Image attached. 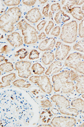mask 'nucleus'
Here are the masks:
<instances>
[{
	"mask_svg": "<svg viewBox=\"0 0 84 127\" xmlns=\"http://www.w3.org/2000/svg\"><path fill=\"white\" fill-rule=\"evenodd\" d=\"M22 13L18 7L10 8L0 16V28L2 31L6 33L13 32L14 25L21 18Z\"/></svg>",
	"mask_w": 84,
	"mask_h": 127,
	"instance_id": "obj_1",
	"label": "nucleus"
},
{
	"mask_svg": "<svg viewBox=\"0 0 84 127\" xmlns=\"http://www.w3.org/2000/svg\"><path fill=\"white\" fill-rule=\"evenodd\" d=\"M51 100L55 103L61 113L63 115L76 116L79 111L75 108L70 107V103L65 96L60 94H54L50 97Z\"/></svg>",
	"mask_w": 84,
	"mask_h": 127,
	"instance_id": "obj_2",
	"label": "nucleus"
},
{
	"mask_svg": "<svg viewBox=\"0 0 84 127\" xmlns=\"http://www.w3.org/2000/svg\"><path fill=\"white\" fill-rule=\"evenodd\" d=\"M18 30H21L24 36V42L27 44H31L37 42L38 37L36 30L34 27L27 22L24 19L21 20L16 25Z\"/></svg>",
	"mask_w": 84,
	"mask_h": 127,
	"instance_id": "obj_3",
	"label": "nucleus"
},
{
	"mask_svg": "<svg viewBox=\"0 0 84 127\" xmlns=\"http://www.w3.org/2000/svg\"><path fill=\"white\" fill-rule=\"evenodd\" d=\"M78 28V23L75 20L64 24L62 27L61 40L67 44L75 42L77 38Z\"/></svg>",
	"mask_w": 84,
	"mask_h": 127,
	"instance_id": "obj_4",
	"label": "nucleus"
},
{
	"mask_svg": "<svg viewBox=\"0 0 84 127\" xmlns=\"http://www.w3.org/2000/svg\"><path fill=\"white\" fill-rule=\"evenodd\" d=\"M29 81L36 84L44 93L50 94L52 92L53 86L50 79L46 75L32 76L30 78Z\"/></svg>",
	"mask_w": 84,
	"mask_h": 127,
	"instance_id": "obj_5",
	"label": "nucleus"
},
{
	"mask_svg": "<svg viewBox=\"0 0 84 127\" xmlns=\"http://www.w3.org/2000/svg\"><path fill=\"white\" fill-rule=\"evenodd\" d=\"M70 70H64L59 73L52 76L54 91L59 92L61 89L63 84L65 81L70 79Z\"/></svg>",
	"mask_w": 84,
	"mask_h": 127,
	"instance_id": "obj_6",
	"label": "nucleus"
},
{
	"mask_svg": "<svg viewBox=\"0 0 84 127\" xmlns=\"http://www.w3.org/2000/svg\"><path fill=\"white\" fill-rule=\"evenodd\" d=\"M76 119L72 117L65 116H56L53 118L51 124L55 127H73L75 126Z\"/></svg>",
	"mask_w": 84,
	"mask_h": 127,
	"instance_id": "obj_7",
	"label": "nucleus"
},
{
	"mask_svg": "<svg viewBox=\"0 0 84 127\" xmlns=\"http://www.w3.org/2000/svg\"><path fill=\"white\" fill-rule=\"evenodd\" d=\"M31 65V62L27 61H20L16 62L15 67L18 71V76L20 78L27 79L31 75L30 68Z\"/></svg>",
	"mask_w": 84,
	"mask_h": 127,
	"instance_id": "obj_8",
	"label": "nucleus"
},
{
	"mask_svg": "<svg viewBox=\"0 0 84 127\" xmlns=\"http://www.w3.org/2000/svg\"><path fill=\"white\" fill-rule=\"evenodd\" d=\"M82 54L75 52L69 55L64 62V64L67 67L75 69L78 64L82 61Z\"/></svg>",
	"mask_w": 84,
	"mask_h": 127,
	"instance_id": "obj_9",
	"label": "nucleus"
},
{
	"mask_svg": "<svg viewBox=\"0 0 84 127\" xmlns=\"http://www.w3.org/2000/svg\"><path fill=\"white\" fill-rule=\"evenodd\" d=\"M56 50L55 57L56 59L58 61L64 60L67 57L71 49L70 46L63 43L59 46H56Z\"/></svg>",
	"mask_w": 84,
	"mask_h": 127,
	"instance_id": "obj_10",
	"label": "nucleus"
},
{
	"mask_svg": "<svg viewBox=\"0 0 84 127\" xmlns=\"http://www.w3.org/2000/svg\"><path fill=\"white\" fill-rule=\"evenodd\" d=\"M7 40L10 44L14 47L21 46L23 44L22 37L19 32H15L8 35Z\"/></svg>",
	"mask_w": 84,
	"mask_h": 127,
	"instance_id": "obj_11",
	"label": "nucleus"
},
{
	"mask_svg": "<svg viewBox=\"0 0 84 127\" xmlns=\"http://www.w3.org/2000/svg\"><path fill=\"white\" fill-rule=\"evenodd\" d=\"M42 18V15L38 8H32L26 14L25 18L31 23H36Z\"/></svg>",
	"mask_w": 84,
	"mask_h": 127,
	"instance_id": "obj_12",
	"label": "nucleus"
},
{
	"mask_svg": "<svg viewBox=\"0 0 84 127\" xmlns=\"http://www.w3.org/2000/svg\"><path fill=\"white\" fill-rule=\"evenodd\" d=\"M56 40L53 37L48 38L43 40L39 45L38 49L42 51H51L55 45Z\"/></svg>",
	"mask_w": 84,
	"mask_h": 127,
	"instance_id": "obj_13",
	"label": "nucleus"
},
{
	"mask_svg": "<svg viewBox=\"0 0 84 127\" xmlns=\"http://www.w3.org/2000/svg\"><path fill=\"white\" fill-rule=\"evenodd\" d=\"M62 63L60 61H55L49 65L45 72L46 75H50L58 73L63 68Z\"/></svg>",
	"mask_w": 84,
	"mask_h": 127,
	"instance_id": "obj_14",
	"label": "nucleus"
},
{
	"mask_svg": "<svg viewBox=\"0 0 84 127\" xmlns=\"http://www.w3.org/2000/svg\"><path fill=\"white\" fill-rule=\"evenodd\" d=\"M66 11L67 12L71 14L74 18L79 21H82L84 18V13L80 7H73L67 9Z\"/></svg>",
	"mask_w": 84,
	"mask_h": 127,
	"instance_id": "obj_15",
	"label": "nucleus"
},
{
	"mask_svg": "<svg viewBox=\"0 0 84 127\" xmlns=\"http://www.w3.org/2000/svg\"><path fill=\"white\" fill-rule=\"evenodd\" d=\"M70 17L63 10H60L56 14L54 20L57 24L64 23L70 20Z\"/></svg>",
	"mask_w": 84,
	"mask_h": 127,
	"instance_id": "obj_16",
	"label": "nucleus"
},
{
	"mask_svg": "<svg viewBox=\"0 0 84 127\" xmlns=\"http://www.w3.org/2000/svg\"><path fill=\"white\" fill-rule=\"evenodd\" d=\"M16 78V74L15 73H12L3 76L2 78V83L0 82V88L10 86L11 85L10 82L14 81Z\"/></svg>",
	"mask_w": 84,
	"mask_h": 127,
	"instance_id": "obj_17",
	"label": "nucleus"
},
{
	"mask_svg": "<svg viewBox=\"0 0 84 127\" xmlns=\"http://www.w3.org/2000/svg\"><path fill=\"white\" fill-rule=\"evenodd\" d=\"M55 57L54 54L52 52H45L42 55V61L44 64L48 65L53 62Z\"/></svg>",
	"mask_w": 84,
	"mask_h": 127,
	"instance_id": "obj_18",
	"label": "nucleus"
},
{
	"mask_svg": "<svg viewBox=\"0 0 84 127\" xmlns=\"http://www.w3.org/2000/svg\"><path fill=\"white\" fill-rule=\"evenodd\" d=\"M76 81L75 89L77 93L79 94H84V75H78Z\"/></svg>",
	"mask_w": 84,
	"mask_h": 127,
	"instance_id": "obj_19",
	"label": "nucleus"
},
{
	"mask_svg": "<svg viewBox=\"0 0 84 127\" xmlns=\"http://www.w3.org/2000/svg\"><path fill=\"white\" fill-rule=\"evenodd\" d=\"M71 105L73 107L75 108L79 112L84 113V100L81 98H77L72 101Z\"/></svg>",
	"mask_w": 84,
	"mask_h": 127,
	"instance_id": "obj_20",
	"label": "nucleus"
},
{
	"mask_svg": "<svg viewBox=\"0 0 84 127\" xmlns=\"http://www.w3.org/2000/svg\"><path fill=\"white\" fill-rule=\"evenodd\" d=\"M75 89V86L72 81L69 80L65 81L63 84L61 89L64 94H68L72 92Z\"/></svg>",
	"mask_w": 84,
	"mask_h": 127,
	"instance_id": "obj_21",
	"label": "nucleus"
},
{
	"mask_svg": "<svg viewBox=\"0 0 84 127\" xmlns=\"http://www.w3.org/2000/svg\"><path fill=\"white\" fill-rule=\"evenodd\" d=\"M13 84L16 87L25 88H28L31 85L29 82L23 79H18L15 80L13 82Z\"/></svg>",
	"mask_w": 84,
	"mask_h": 127,
	"instance_id": "obj_22",
	"label": "nucleus"
},
{
	"mask_svg": "<svg viewBox=\"0 0 84 127\" xmlns=\"http://www.w3.org/2000/svg\"><path fill=\"white\" fill-rule=\"evenodd\" d=\"M33 73L36 75H41L44 73L45 68L39 63L34 64L31 67Z\"/></svg>",
	"mask_w": 84,
	"mask_h": 127,
	"instance_id": "obj_23",
	"label": "nucleus"
},
{
	"mask_svg": "<svg viewBox=\"0 0 84 127\" xmlns=\"http://www.w3.org/2000/svg\"><path fill=\"white\" fill-rule=\"evenodd\" d=\"M13 69V64L11 62H6L1 64L0 65V70L1 72H11Z\"/></svg>",
	"mask_w": 84,
	"mask_h": 127,
	"instance_id": "obj_24",
	"label": "nucleus"
},
{
	"mask_svg": "<svg viewBox=\"0 0 84 127\" xmlns=\"http://www.w3.org/2000/svg\"><path fill=\"white\" fill-rule=\"evenodd\" d=\"M73 50L84 53V39L79 40L73 46Z\"/></svg>",
	"mask_w": 84,
	"mask_h": 127,
	"instance_id": "obj_25",
	"label": "nucleus"
},
{
	"mask_svg": "<svg viewBox=\"0 0 84 127\" xmlns=\"http://www.w3.org/2000/svg\"><path fill=\"white\" fill-rule=\"evenodd\" d=\"M29 54V52L27 51L24 48H21L16 52V54L15 55V57L19 56L20 59H22L25 58Z\"/></svg>",
	"mask_w": 84,
	"mask_h": 127,
	"instance_id": "obj_26",
	"label": "nucleus"
},
{
	"mask_svg": "<svg viewBox=\"0 0 84 127\" xmlns=\"http://www.w3.org/2000/svg\"><path fill=\"white\" fill-rule=\"evenodd\" d=\"M39 52L37 50L35 49L32 50L30 52L28 58L30 60H34L39 59Z\"/></svg>",
	"mask_w": 84,
	"mask_h": 127,
	"instance_id": "obj_27",
	"label": "nucleus"
},
{
	"mask_svg": "<svg viewBox=\"0 0 84 127\" xmlns=\"http://www.w3.org/2000/svg\"><path fill=\"white\" fill-rule=\"evenodd\" d=\"M5 5L8 6H17L20 3L21 0H3Z\"/></svg>",
	"mask_w": 84,
	"mask_h": 127,
	"instance_id": "obj_28",
	"label": "nucleus"
},
{
	"mask_svg": "<svg viewBox=\"0 0 84 127\" xmlns=\"http://www.w3.org/2000/svg\"><path fill=\"white\" fill-rule=\"evenodd\" d=\"M74 69L78 73L84 74V61L80 62Z\"/></svg>",
	"mask_w": 84,
	"mask_h": 127,
	"instance_id": "obj_29",
	"label": "nucleus"
},
{
	"mask_svg": "<svg viewBox=\"0 0 84 127\" xmlns=\"http://www.w3.org/2000/svg\"><path fill=\"white\" fill-rule=\"evenodd\" d=\"M41 106L43 108H48L52 106V103L49 100L46 99L41 101Z\"/></svg>",
	"mask_w": 84,
	"mask_h": 127,
	"instance_id": "obj_30",
	"label": "nucleus"
},
{
	"mask_svg": "<svg viewBox=\"0 0 84 127\" xmlns=\"http://www.w3.org/2000/svg\"><path fill=\"white\" fill-rule=\"evenodd\" d=\"M54 26V23L52 21H49L48 23V25L46 26V27L45 28L44 31L46 33L47 35L49 34V32H50L51 29L53 28Z\"/></svg>",
	"mask_w": 84,
	"mask_h": 127,
	"instance_id": "obj_31",
	"label": "nucleus"
},
{
	"mask_svg": "<svg viewBox=\"0 0 84 127\" xmlns=\"http://www.w3.org/2000/svg\"><path fill=\"white\" fill-rule=\"evenodd\" d=\"M79 36L81 38H84V25L82 22L79 25Z\"/></svg>",
	"mask_w": 84,
	"mask_h": 127,
	"instance_id": "obj_32",
	"label": "nucleus"
},
{
	"mask_svg": "<svg viewBox=\"0 0 84 127\" xmlns=\"http://www.w3.org/2000/svg\"><path fill=\"white\" fill-rule=\"evenodd\" d=\"M61 32V28L60 27L57 26L54 28L51 34L55 37H58L59 36Z\"/></svg>",
	"mask_w": 84,
	"mask_h": 127,
	"instance_id": "obj_33",
	"label": "nucleus"
},
{
	"mask_svg": "<svg viewBox=\"0 0 84 127\" xmlns=\"http://www.w3.org/2000/svg\"><path fill=\"white\" fill-rule=\"evenodd\" d=\"M61 9L60 4L59 3H53L51 6V10L53 12H58L60 11Z\"/></svg>",
	"mask_w": 84,
	"mask_h": 127,
	"instance_id": "obj_34",
	"label": "nucleus"
},
{
	"mask_svg": "<svg viewBox=\"0 0 84 127\" xmlns=\"http://www.w3.org/2000/svg\"><path fill=\"white\" fill-rule=\"evenodd\" d=\"M78 74L76 72H75L73 70H70V81H76L78 77Z\"/></svg>",
	"mask_w": 84,
	"mask_h": 127,
	"instance_id": "obj_35",
	"label": "nucleus"
},
{
	"mask_svg": "<svg viewBox=\"0 0 84 127\" xmlns=\"http://www.w3.org/2000/svg\"><path fill=\"white\" fill-rule=\"evenodd\" d=\"M37 0H22V3L24 4V5H26L27 6H33L36 3V2Z\"/></svg>",
	"mask_w": 84,
	"mask_h": 127,
	"instance_id": "obj_36",
	"label": "nucleus"
},
{
	"mask_svg": "<svg viewBox=\"0 0 84 127\" xmlns=\"http://www.w3.org/2000/svg\"><path fill=\"white\" fill-rule=\"evenodd\" d=\"M46 24V21L44 20H43L41 22H40L37 26V30L39 31L42 30Z\"/></svg>",
	"mask_w": 84,
	"mask_h": 127,
	"instance_id": "obj_37",
	"label": "nucleus"
},
{
	"mask_svg": "<svg viewBox=\"0 0 84 127\" xmlns=\"http://www.w3.org/2000/svg\"><path fill=\"white\" fill-rule=\"evenodd\" d=\"M69 2L73 5H81L84 3V0H69Z\"/></svg>",
	"mask_w": 84,
	"mask_h": 127,
	"instance_id": "obj_38",
	"label": "nucleus"
},
{
	"mask_svg": "<svg viewBox=\"0 0 84 127\" xmlns=\"http://www.w3.org/2000/svg\"><path fill=\"white\" fill-rule=\"evenodd\" d=\"M10 49H8V45H4L0 49V53L1 54H7L10 52Z\"/></svg>",
	"mask_w": 84,
	"mask_h": 127,
	"instance_id": "obj_39",
	"label": "nucleus"
},
{
	"mask_svg": "<svg viewBox=\"0 0 84 127\" xmlns=\"http://www.w3.org/2000/svg\"><path fill=\"white\" fill-rule=\"evenodd\" d=\"M49 4H47L45 7H44L42 10V14L44 15L46 13H48V12L49 9Z\"/></svg>",
	"mask_w": 84,
	"mask_h": 127,
	"instance_id": "obj_40",
	"label": "nucleus"
},
{
	"mask_svg": "<svg viewBox=\"0 0 84 127\" xmlns=\"http://www.w3.org/2000/svg\"><path fill=\"white\" fill-rule=\"evenodd\" d=\"M46 37V35L45 34L44 32H42L38 36V39L39 40H41L45 39Z\"/></svg>",
	"mask_w": 84,
	"mask_h": 127,
	"instance_id": "obj_41",
	"label": "nucleus"
},
{
	"mask_svg": "<svg viewBox=\"0 0 84 127\" xmlns=\"http://www.w3.org/2000/svg\"><path fill=\"white\" fill-rule=\"evenodd\" d=\"M5 59V57L2 56V55H0V62H2Z\"/></svg>",
	"mask_w": 84,
	"mask_h": 127,
	"instance_id": "obj_42",
	"label": "nucleus"
},
{
	"mask_svg": "<svg viewBox=\"0 0 84 127\" xmlns=\"http://www.w3.org/2000/svg\"><path fill=\"white\" fill-rule=\"evenodd\" d=\"M52 126L50 125H41L38 127H52Z\"/></svg>",
	"mask_w": 84,
	"mask_h": 127,
	"instance_id": "obj_43",
	"label": "nucleus"
},
{
	"mask_svg": "<svg viewBox=\"0 0 84 127\" xmlns=\"http://www.w3.org/2000/svg\"><path fill=\"white\" fill-rule=\"evenodd\" d=\"M39 2L41 4H44V3H46L47 2V0H39Z\"/></svg>",
	"mask_w": 84,
	"mask_h": 127,
	"instance_id": "obj_44",
	"label": "nucleus"
},
{
	"mask_svg": "<svg viewBox=\"0 0 84 127\" xmlns=\"http://www.w3.org/2000/svg\"><path fill=\"white\" fill-rule=\"evenodd\" d=\"M53 16V13L52 12H49L48 14V17L49 18H52Z\"/></svg>",
	"mask_w": 84,
	"mask_h": 127,
	"instance_id": "obj_45",
	"label": "nucleus"
},
{
	"mask_svg": "<svg viewBox=\"0 0 84 127\" xmlns=\"http://www.w3.org/2000/svg\"><path fill=\"white\" fill-rule=\"evenodd\" d=\"M44 15L45 17H48V13H46L45 14H44Z\"/></svg>",
	"mask_w": 84,
	"mask_h": 127,
	"instance_id": "obj_46",
	"label": "nucleus"
},
{
	"mask_svg": "<svg viewBox=\"0 0 84 127\" xmlns=\"http://www.w3.org/2000/svg\"><path fill=\"white\" fill-rule=\"evenodd\" d=\"M65 2H66V0H63V1H62L61 3H62V5H64V3H65Z\"/></svg>",
	"mask_w": 84,
	"mask_h": 127,
	"instance_id": "obj_47",
	"label": "nucleus"
},
{
	"mask_svg": "<svg viewBox=\"0 0 84 127\" xmlns=\"http://www.w3.org/2000/svg\"><path fill=\"white\" fill-rule=\"evenodd\" d=\"M79 127H84V122Z\"/></svg>",
	"mask_w": 84,
	"mask_h": 127,
	"instance_id": "obj_48",
	"label": "nucleus"
},
{
	"mask_svg": "<svg viewBox=\"0 0 84 127\" xmlns=\"http://www.w3.org/2000/svg\"><path fill=\"white\" fill-rule=\"evenodd\" d=\"M82 10L84 12V4H83V5L82 6Z\"/></svg>",
	"mask_w": 84,
	"mask_h": 127,
	"instance_id": "obj_49",
	"label": "nucleus"
},
{
	"mask_svg": "<svg viewBox=\"0 0 84 127\" xmlns=\"http://www.w3.org/2000/svg\"><path fill=\"white\" fill-rule=\"evenodd\" d=\"M81 22H82V23H83V24H84V19H83V20H82V21H81Z\"/></svg>",
	"mask_w": 84,
	"mask_h": 127,
	"instance_id": "obj_50",
	"label": "nucleus"
},
{
	"mask_svg": "<svg viewBox=\"0 0 84 127\" xmlns=\"http://www.w3.org/2000/svg\"><path fill=\"white\" fill-rule=\"evenodd\" d=\"M82 97L84 99V94H83V95H82Z\"/></svg>",
	"mask_w": 84,
	"mask_h": 127,
	"instance_id": "obj_51",
	"label": "nucleus"
},
{
	"mask_svg": "<svg viewBox=\"0 0 84 127\" xmlns=\"http://www.w3.org/2000/svg\"><path fill=\"white\" fill-rule=\"evenodd\" d=\"M82 58H83V59L84 60V55H83V56Z\"/></svg>",
	"mask_w": 84,
	"mask_h": 127,
	"instance_id": "obj_52",
	"label": "nucleus"
}]
</instances>
